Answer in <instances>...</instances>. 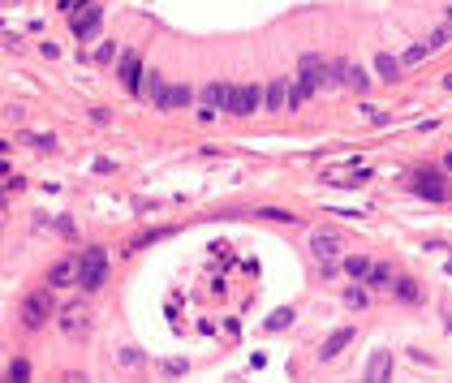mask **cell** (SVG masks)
I'll use <instances>...</instances> for the list:
<instances>
[{
  "instance_id": "1",
  "label": "cell",
  "mask_w": 452,
  "mask_h": 383,
  "mask_svg": "<svg viewBox=\"0 0 452 383\" xmlns=\"http://www.w3.org/2000/svg\"><path fill=\"white\" fill-rule=\"evenodd\" d=\"M60 310H56V297H52V284L47 289H35L26 301H22V327L26 332H39L47 318H56Z\"/></svg>"
},
{
  "instance_id": "2",
  "label": "cell",
  "mask_w": 452,
  "mask_h": 383,
  "mask_svg": "<svg viewBox=\"0 0 452 383\" xmlns=\"http://www.w3.org/2000/svg\"><path fill=\"white\" fill-rule=\"evenodd\" d=\"M104 280H108V254H104V246H87L82 250V267H78V284L91 293V289H100Z\"/></svg>"
},
{
  "instance_id": "3",
  "label": "cell",
  "mask_w": 452,
  "mask_h": 383,
  "mask_svg": "<svg viewBox=\"0 0 452 383\" xmlns=\"http://www.w3.org/2000/svg\"><path fill=\"white\" fill-rule=\"evenodd\" d=\"M414 189H418L427 202H448V181H444V172L431 168V164L414 168Z\"/></svg>"
},
{
  "instance_id": "4",
  "label": "cell",
  "mask_w": 452,
  "mask_h": 383,
  "mask_svg": "<svg viewBox=\"0 0 452 383\" xmlns=\"http://www.w3.org/2000/svg\"><path fill=\"white\" fill-rule=\"evenodd\" d=\"M56 323H60V332H65L69 340H82L87 332H91V310H87V301H69V306H60Z\"/></svg>"
},
{
  "instance_id": "5",
  "label": "cell",
  "mask_w": 452,
  "mask_h": 383,
  "mask_svg": "<svg viewBox=\"0 0 452 383\" xmlns=\"http://www.w3.org/2000/svg\"><path fill=\"white\" fill-rule=\"evenodd\" d=\"M263 100H267V91H263V86H254V82H250V86H233V100H229V108H224V113H233V117H250Z\"/></svg>"
},
{
  "instance_id": "6",
  "label": "cell",
  "mask_w": 452,
  "mask_h": 383,
  "mask_svg": "<svg viewBox=\"0 0 452 383\" xmlns=\"http://www.w3.org/2000/svg\"><path fill=\"white\" fill-rule=\"evenodd\" d=\"M297 78H302V82H310V86L319 91L323 82H332V65H328V60H323V56L306 52V56L297 60Z\"/></svg>"
},
{
  "instance_id": "7",
  "label": "cell",
  "mask_w": 452,
  "mask_h": 383,
  "mask_svg": "<svg viewBox=\"0 0 452 383\" xmlns=\"http://www.w3.org/2000/svg\"><path fill=\"white\" fill-rule=\"evenodd\" d=\"M121 82H125V91L129 95H138L142 91V60H138V52H121Z\"/></svg>"
},
{
  "instance_id": "8",
  "label": "cell",
  "mask_w": 452,
  "mask_h": 383,
  "mask_svg": "<svg viewBox=\"0 0 452 383\" xmlns=\"http://www.w3.org/2000/svg\"><path fill=\"white\" fill-rule=\"evenodd\" d=\"M353 336H358V332H353V327H336L332 336L319 345V362H332V358H341V353H345V345H349Z\"/></svg>"
},
{
  "instance_id": "9",
  "label": "cell",
  "mask_w": 452,
  "mask_h": 383,
  "mask_svg": "<svg viewBox=\"0 0 452 383\" xmlns=\"http://www.w3.org/2000/svg\"><path fill=\"white\" fill-rule=\"evenodd\" d=\"M100 18H104V13H100V5L78 9V13H74V35H78V39H91L95 30H100Z\"/></svg>"
},
{
  "instance_id": "10",
  "label": "cell",
  "mask_w": 452,
  "mask_h": 383,
  "mask_svg": "<svg viewBox=\"0 0 452 383\" xmlns=\"http://www.w3.org/2000/svg\"><path fill=\"white\" fill-rule=\"evenodd\" d=\"M194 104V91L185 82H177V86H164V95H159V104L155 108H164V113H177V108H185Z\"/></svg>"
},
{
  "instance_id": "11",
  "label": "cell",
  "mask_w": 452,
  "mask_h": 383,
  "mask_svg": "<svg viewBox=\"0 0 452 383\" xmlns=\"http://www.w3.org/2000/svg\"><path fill=\"white\" fill-rule=\"evenodd\" d=\"M199 100H203V108H229V100H233V82H207V86L199 91Z\"/></svg>"
},
{
  "instance_id": "12",
  "label": "cell",
  "mask_w": 452,
  "mask_h": 383,
  "mask_svg": "<svg viewBox=\"0 0 452 383\" xmlns=\"http://www.w3.org/2000/svg\"><path fill=\"white\" fill-rule=\"evenodd\" d=\"M78 267H82V259H60L52 271H47V284H52V289H60V284H74V280H78Z\"/></svg>"
},
{
  "instance_id": "13",
  "label": "cell",
  "mask_w": 452,
  "mask_h": 383,
  "mask_svg": "<svg viewBox=\"0 0 452 383\" xmlns=\"http://www.w3.org/2000/svg\"><path fill=\"white\" fill-rule=\"evenodd\" d=\"M392 297L405 301V306H418V301H422V289H418L414 276H396V280H392Z\"/></svg>"
},
{
  "instance_id": "14",
  "label": "cell",
  "mask_w": 452,
  "mask_h": 383,
  "mask_svg": "<svg viewBox=\"0 0 452 383\" xmlns=\"http://www.w3.org/2000/svg\"><path fill=\"white\" fill-rule=\"evenodd\" d=\"M387 375H392V353H387V349H375L370 362H366V379L379 383V379H387Z\"/></svg>"
},
{
  "instance_id": "15",
  "label": "cell",
  "mask_w": 452,
  "mask_h": 383,
  "mask_svg": "<svg viewBox=\"0 0 452 383\" xmlns=\"http://www.w3.org/2000/svg\"><path fill=\"white\" fill-rule=\"evenodd\" d=\"M336 250H341V237H332V233H315L310 237V254L323 263V259H336Z\"/></svg>"
},
{
  "instance_id": "16",
  "label": "cell",
  "mask_w": 452,
  "mask_h": 383,
  "mask_svg": "<svg viewBox=\"0 0 452 383\" xmlns=\"http://www.w3.org/2000/svg\"><path fill=\"white\" fill-rule=\"evenodd\" d=\"M263 108H271V113L289 108V78H276V82L267 86V100H263Z\"/></svg>"
},
{
  "instance_id": "17",
  "label": "cell",
  "mask_w": 452,
  "mask_h": 383,
  "mask_svg": "<svg viewBox=\"0 0 452 383\" xmlns=\"http://www.w3.org/2000/svg\"><path fill=\"white\" fill-rule=\"evenodd\" d=\"M375 69H379L383 82H396V78H400V60L387 56V52H379V56H375Z\"/></svg>"
},
{
  "instance_id": "18",
  "label": "cell",
  "mask_w": 452,
  "mask_h": 383,
  "mask_svg": "<svg viewBox=\"0 0 452 383\" xmlns=\"http://www.w3.org/2000/svg\"><path fill=\"white\" fill-rule=\"evenodd\" d=\"M396 276H392V267H383V263H370V271H366V284L370 289H387Z\"/></svg>"
},
{
  "instance_id": "19",
  "label": "cell",
  "mask_w": 452,
  "mask_h": 383,
  "mask_svg": "<svg viewBox=\"0 0 452 383\" xmlns=\"http://www.w3.org/2000/svg\"><path fill=\"white\" fill-rule=\"evenodd\" d=\"M310 95H315L310 82H302V78H297V82H289V108H302L306 100H310Z\"/></svg>"
},
{
  "instance_id": "20",
  "label": "cell",
  "mask_w": 452,
  "mask_h": 383,
  "mask_svg": "<svg viewBox=\"0 0 452 383\" xmlns=\"http://www.w3.org/2000/svg\"><path fill=\"white\" fill-rule=\"evenodd\" d=\"M142 91L151 95V104H159V95H164V78H159V69H147V82H142Z\"/></svg>"
},
{
  "instance_id": "21",
  "label": "cell",
  "mask_w": 452,
  "mask_h": 383,
  "mask_svg": "<svg viewBox=\"0 0 452 383\" xmlns=\"http://www.w3.org/2000/svg\"><path fill=\"white\" fill-rule=\"evenodd\" d=\"M370 271V259H362V254H353V259H345V276H353V280H362Z\"/></svg>"
},
{
  "instance_id": "22",
  "label": "cell",
  "mask_w": 452,
  "mask_h": 383,
  "mask_svg": "<svg viewBox=\"0 0 452 383\" xmlns=\"http://www.w3.org/2000/svg\"><path fill=\"white\" fill-rule=\"evenodd\" d=\"M345 86H353V91H366V86H370V78H366L358 65H345Z\"/></svg>"
},
{
  "instance_id": "23",
  "label": "cell",
  "mask_w": 452,
  "mask_h": 383,
  "mask_svg": "<svg viewBox=\"0 0 452 383\" xmlns=\"http://www.w3.org/2000/svg\"><path fill=\"white\" fill-rule=\"evenodd\" d=\"M5 375H9V379H13V383H22V379H26V375H30V362H26V358H13V362H9V366H5Z\"/></svg>"
},
{
  "instance_id": "24",
  "label": "cell",
  "mask_w": 452,
  "mask_h": 383,
  "mask_svg": "<svg viewBox=\"0 0 452 383\" xmlns=\"http://www.w3.org/2000/svg\"><path fill=\"white\" fill-rule=\"evenodd\" d=\"M431 52H435V47H431V43H414V47H409V52H405V65H418V60H427Z\"/></svg>"
},
{
  "instance_id": "25",
  "label": "cell",
  "mask_w": 452,
  "mask_h": 383,
  "mask_svg": "<svg viewBox=\"0 0 452 383\" xmlns=\"http://www.w3.org/2000/svg\"><path fill=\"white\" fill-rule=\"evenodd\" d=\"M345 306H349V310H366V289H358V284H353V289L345 293Z\"/></svg>"
},
{
  "instance_id": "26",
  "label": "cell",
  "mask_w": 452,
  "mask_h": 383,
  "mask_svg": "<svg viewBox=\"0 0 452 383\" xmlns=\"http://www.w3.org/2000/svg\"><path fill=\"white\" fill-rule=\"evenodd\" d=\"M289 323H293V310H276V314L267 318V332H280V327H289Z\"/></svg>"
},
{
  "instance_id": "27",
  "label": "cell",
  "mask_w": 452,
  "mask_h": 383,
  "mask_svg": "<svg viewBox=\"0 0 452 383\" xmlns=\"http://www.w3.org/2000/svg\"><path fill=\"white\" fill-rule=\"evenodd\" d=\"M117 362H121V366H142V349H121Z\"/></svg>"
},
{
  "instance_id": "28",
  "label": "cell",
  "mask_w": 452,
  "mask_h": 383,
  "mask_svg": "<svg viewBox=\"0 0 452 383\" xmlns=\"http://www.w3.org/2000/svg\"><path fill=\"white\" fill-rule=\"evenodd\" d=\"M185 371H190L185 358H168V362H164V375H185Z\"/></svg>"
},
{
  "instance_id": "29",
  "label": "cell",
  "mask_w": 452,
  "mask_h": 383,
  "mask_svg": "<svg viewBox=\"0 0 452 383\" xmlns=\"http://www.w3.org/2000/svg\"><path fill=\"white\" fill-rule=\"evenodd\" d=\"M258 216H267V220H280V224H293V216H289V211H276V207H263Z\"/></svg>"
},
{
  "instance_id": "30",
  "label": "cell",
  "mask_w": 452,
  "mask_h": 383,
  "mask_svg": "<svg viewBox=\"0 0 452 383\" xmlns=\"http://www.w3.org/2000/svg\"><path fill=\"white\" fill-rule=\"evenodd\" d=\"M95 60H104V65H108V60H117V47H112V43H100V52H95Z\"/></svg>"
},
{
  "instance_id": "31",
  "label": "cell",
  "mask_w": 452,
  "mask_h": 383,
  "mask_svg": "<svg viewBox=\"0 0 452 383\" xmlns=\"http://www.w3.org/2000/svg\"><path fill=\"white\" fill-rule=\"evenodd\" d=\"M35 147H43V151H52V147H56V138H52V134H39V138H35Z\"/></svg>"
},
{
  "instance_id": "32",
  "label": "cell",
  "mask_w": 452,
  "mask_h": 383,
  "mask_svg": "<svg viewBox=\"0 0 452 383\" xmlns=\"http://www.w3.org/2000/svg\"><path fill=\"white\" fill-rule=\"evenodd\" d=\"M444 168H448V172H452V151H448V155H444Z\"/></svg>"
},
{
  "instance_id": "33",
  "label": "cell",
  "mask_w": 452,
  "mask_h": 383,
  "mask_svg": "<svg viewBox=\"0 0 452 383\" xmlns=\"http://www.w3.org/2000/svg\"><path fill=\"white\" fill-rule=\"evenodd\" d=\"M448 26H452V13H448Z\"/></svg>"
}]
</instances>
